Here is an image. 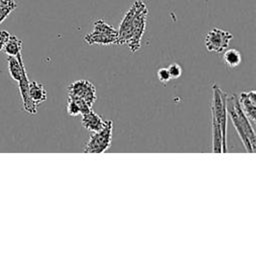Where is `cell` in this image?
I'll use <instances>...</instances> for the list:
<instances>
[{"label": "cell", "instance_id": "cell-1", "mask_svg": "<svg viewBox=\"0 0 256 256\" xmlns=\"http://www.w3.org/2000/svg\"><path fill=\"white\" fill-rule=\"evenodd\" d=\"M227 115L230 117L246 151L253 153L255 151L254 128L248 117L242 111L238 102V97L234 94L229 98L227 97Z\"/></svg>", "mask_w": 256, "mask_h": 256}, {"label": "cell", "instance_id": "cell-2", "mask_svg": "<svg viewBox=\"0 0 256 256\" xmlns=\"http://www.w3.org/2000/svg\"><path fill=\"white\" fill-rule=\"evenodd\" d=\"M117 39L118 31L102 19L96 20L93 25V31L84 37V41L89 45L117 44Z\"/></svg>", "mask_w": 256, "mask_h": 256}, {"label": "cell", "instance_id": "cell-3", "mask_svg": "<svg viewBox=\"0 0 256 256\" xmlns=\"http://www.w3.org/2000/svg\"><path fill=\"white\" fill-rule=\"evenodd\" d=\"M212 116L218 121L221 126L223 139H227V94L216 84L212 86Z\"/></svg>", "mask_w": 256, "mask_h": 256}, {"label": "cell", "instance_id": "cell-4", "mask_svg": "<svg viewBox=\"0 0 256 256\" xmlns=\"http://www.w3.org/2000/svg\"><path fill=\"white\" fill-rule=\"evenodd\" d=\"M113 122L106 121L105 126L97 132H92L86 146L83 149L84 153H102L108 150L112 142Z\"/></svg>", "mask_w": 256, "mask_h": 256}, {"label": "cell", "instance_id": "cell-5", "mask_svg": "<svg viewBox=\"0 0 256 256\" xmlns=\"http://www.w3.org/2000/svg\"><path fill=\"white\" fill-rule=\"evenodd\" d=\"M232 38L233 35L229 31L214 27L207 32L204 42L208 51L221 53L228 48Z\"/></svg>", "mask_w": 256, "mask_h": 256}, {"label": "cell", "instance_id": "cell-6", "mask_svg": "<svg viewBox=\"0 0 256 256\" xmlns=\"http://www.w3.org/2000/svg\"><path fill=\"white\" fill-rule=\"evenodd\" d=\"M145 6H146L145 3L140 1V0L135 1L131 5V7L126 12V14L124 15V17H123V19H122V21L120 23V27H119V30H118L117 44H126L128 42V40L131 37L134 19H135L137 13L142 8H144Z\"/></svg>", "mask_w": 256, "mask_h": 256}, {"label": "cell", "instance_id": "cell-7", "mask_svg": "<svg viewBox=\"0 0 256 256\" xmlns=\"http://www.w3.org/2000/svg\"><path fill=\"white\" fill-rule=\"evenodd\" d=\"M68 96L77 97L84 100L90 107L93 106L96 101V89L94 85L88 80H77L72 82L68 87Z\"/></svg>", "mask_w": 256, "mask_h": 256}, {"label": "cell", "instance_id": "cell-8", "mask_svg": "<svg viewBox=\"0 0 256 256\" xmlns=\"http://www.w3.org/2000/svg\"><path fill=\"white\" fill-rule=\"evenodd\" d=\"M147 15H148V10H147V7L145 6L137 13V15L134 19L131 37L128 40V42L126 43V44H128L130 51L133 53L140 49L141 39H142V36L145 31Z\"/></svg>", "mask_w": 256, "mask_h": 256}, {"label": "cell", "instance_id": "cell-9", "mask_svg": "<svg viewBox=\"0 0 256 256\" xmlns=\"http://www.w3.org/2000/svg\"><path fill=\"white\" fill-rule=\"evenodd\" d=\"M237 97L242 111L248 117L251 124L254 125L256 120V92L254 90L242 92Z\"/></svg>", "mask_w": 256, "mask_h": 256}, {"label": "cell", "instance_id": "cell-10", "mask_svg": "<svg viewBox=\"0 0 256 256\" xmlns=\"http://www.w3.org/2000/svg\"><path fill=\"white\" fill-rule=\"evenodd\" d=\"M29 78L28 75L26 73V70H24L20 80L18 81V85H19V91H20V95H21V99H22V105L24 110L28 113V114H36L37 113V106L35 105V103L32 101L30 94H29Z\"/></svg>", "mask_w": 256, "mask_h": 256}, {"label": "cell", "instance_id": "cell-11", "mask_svg": "<svg viewBox=\"0 0 256 256\" xmlns=\"http://www.w3.org/2000/svg\"><path fill=\"white\" fill-rule=\"evenodd\" d=\"M105 124L106 121L92 110L82 115V126L91 132L100 131Z\"/></svg>", "mask_w": 256, "mask_h": 256}, {"label": "cell", "instance_id": "cell-12", "mask_svg": "<svg viewBox=\"0 0 256 256\" xmlns=\"http://www.w3.org/2000/svg\"><path fill=\"white\" fill-rule=\"evenodd\" d=\"M7 64H8V71H9V74H10L11 78L18 82L20 80L24 70H26L25 66H24V63H23L22 55L20 54L17 57L8 56Z\"/></svg>", "mask_w": 256, "mask_h": 256}, {"label": "cell", "instance_id": "cell-13", "mask_svg": "<svg viewBox=\"0 0 256 256\" xmlns=\"http://www.w3.org/2000/svg\"><path fill=\"white\" fill-rule=\"evenodd\" d=\"M29 94L32 101L35 105H39L46 101L47 99V92L43 86V84L37 81H30L29 82Z\"/></svg>", "mask_w": 256, "mask_h": 256}, {"label": "cell", "instance_id": "cell-14", "mask_svg": "<svg viewBox=\"0 0 256 256\" xmlns=\"http://www.w3.org/2000/svg\"><path fill=\"white\" fill-rule=\"evenodd\" d=\"M3 49H4L5 53L8 56H15V57H17L18 55L21 54L22 41L19 38H17L15 35H11L10 34V36L7 39Z\"/></svg>", "mask_w": 256, "mask_h": 256}, {"label": "cell", "instance_id": "cell-15", "mask_svg": "<svg viewBox=\"0 0 256 256\" xmlns=\"http://www.w3.org/2000/svg\"><path fill=\"white\" fill-rule=\"evenodd\" d=\"M223 59L229 67L234 68L241 63V54L236 49H227L223 54Z\"/></svg>", "mask_w": 256, "mask_h": 256}, {"label": "cell", "instance_id": "cell-16", "mask_svg": "<svg viewBox=\"0 0 256 256\" xmlns=\"http://www.w3.org/2000/svg\"><path fill=\"white\" fill-rule=\"evenodd\" d=\"M17 7L14 0H0V23H2Z\"/></svg>", "mask_w": 256, "mask_h": 256}, {"label": "cell", "instance_id": "cell-17", "mask_svg": "<svg viewBox=\"0 0 256 256\" xmlns=\"http://www.w3.org/2000/svg\"><path fill=\"white\" fill-rule=\"evenodd\" d=\"M167 69H168V72H169V74H170L171 79H177V78H179V77L181 76V74H182V68H181V66H180L179 64H177V63H173V64L169 65V66L167 67Z\"/></svg>", "mask_w": 256, "mask_h": 256}, {"label": "cell", "instance_id": "cell-18", "mask_svg": "<svg viewBox=\"0 0 256 256\" xmlns=\"http://www.w3.org/2000/svg\"><path fill=\"white\" fill-rule=\"evenodd\" d=\"M67 113L70 116H77L80 114V109L78 107V105L76 104V102L74 100H72L71 98H68V102H67Z\"/></svg>", "mask_w": 256, "mask_h": 256}, {"label": "cell", "instance_id": "cell-19", "mask_svg": "<svg viewBox=\"0 0 256 256\" xmlns=\"http://www.w3.org/2000/svg\"><path fill=\"white\" fill-rule=\"evenodd\" d=\"M157 77H158V79L161 82H164V83L171 80V77H170V74H169L167 68H160V69H158Z\"/></svg>", "mask_w": 256, "mask_h": 256}, {"label": "cell", "instance_id": "cell-20", "mask_svg": "<svg viewBox=\"0 0 256 256\" xmlns=\"http://www.w3.org/2000/svg\"><path fill=\"white\" fill-rule=\"evenodd\" d=\"M9 36H10V33H8L7 31H5V30L0 31V51L3 49L7 39L9 38Z\"/></svg>", "mask_w": 256, "mask_h": 256}]
</instances>
